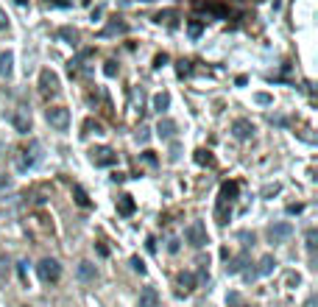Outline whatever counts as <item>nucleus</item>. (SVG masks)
Wrapping results in <instances>:
<instances>
[{
	"instance_id": "33",
	"label": "nucleus",
	"mask_w": 318,
	"mask_h": 307,
	"mask_svg": "<svg viewBox=\"0 0 318 307\" xmlns=\"http://www.w3.org/2000/svg\"><path fill=\"white\" fill-rule=\"evenodd\" d=\"M9 187H12V179L6 173H0V190H9Z\"/></svg>"
},
{
	"instance_id": "13",
	"label": "nucleus",
	"mask_w": 318,
	"mask_h": 307,
	"mask_svg": "<svg viewBox=\"0 0 318 307\" xmlns=\"http://www.w3.org/2000/svg\"><path fill=\"white\" fill-rule=\"evenodd\" d=\"M12 73H14V53L12 50H3V53H0V76H3V79H12Z\"/></svg>"
},
{
	"instance_id": "18",
	"label": "nucleus",
	"mask_w": 318,
	"mask_h": 307,
	"mask_svg": "<svg viewBox=\"0 0 318 307\" xmlns=\"http://www.w3.org/2000/svg\"><path fill=\"white\" fill-rule=\"evenodd\" d=\"M168 106H170V95H168V92H156V95H154V112L162 114Z\"/></svg>"
},
{
	"instance_id": "20",
	"label": "nucleus",
	"mask_w": 318,
	"mask_h": 307,
	"mask_svg": "<svg viewBox=\"0 0 318 307\" xmlns=\"http://www.w3.org/2000/svg\"><path fill=\"white\" fill-rule=\"evenodd\" d=\"M179 285L184 290H193V288H196V277H193V271H181L179 274Z\"/></svg>"
},
{
	"instance_id": "35",
	"label": "nucleus",
	"mask_w": 318,
	"mask_h": 307,
	"mask_svg": "<svg viewBox=\"0 0 318 307\" xmlns=\"http://www.w3.org/2000/svg\"><path fill=\"white\" fill-rule=\"evenodd\" d=\"M103 73H106V76H114V73H117V67H114V62H106V67H103Z\"/></svg>"
},
{
	"instance_id": "14",
	"label": "nucleus",
	"mask_w": 318,
	"mask_h": 307,
	"mask_svg": "<svg viewBox=\"0 0 318 307\" xmlns=\"http://www.w3.org/2000/svg\"><path fill=\"white\" fill-rule=\"evenodd\" d=\"M274 268H276V260L268 254V257H263V260H260L257 271H251V274H254V279H257V277H268V274L274 271Z\"/></svg>"
},
{
	"instance_id": "31",
	"label": "nucleus",
	"mask_w": 318,
	"mask_h": 307,
	"mask_svg": "<svg viewBox=\"0 0 318 307\" xmlns=\"http://www.w3.org/2000/svg\"><path fill=\"white\" fill-rule=\"evenodd\" d=\"M148 137H151V129L140 126V132H137V140H140V143H148Z\"/></svg>"
},
{
	"instance_id": "27",
	"label": "nucleus",
	"mask_w": 318,
	"mask_h": 307,
	"mask_svg": "<svg viewBox=\"0 0 318 307\" xmlns=\"http://www.w3.org/2000/svg\"><path fill=\"white\" fill-rule=\"evenodd\" d=\"M254 101H257V103H263V106H271V103H274V98H271V95H265V92H257V95H254Z\"/></svg>"
},
{
	"instance_id": "36",
	"label": "nucleus",
	"mask_w": 318,
	"mask_h": 307,
	"mask_svg": "<svg viewBox=\"0 0 318 307\" xmlns=\"http://www.w3.org/2000/svg\"><path fill=\"white\" fill-rule=\"evenodd\" d=\"M168 252H170V254L179 252V240H176V237H173V240H168Z\"/></svg>"
},
{
	"instance_id": "9",
	"label": "nucleus",
	"mask_w": 318,
	"mask_h": 307,
	"mask_svg": "<svg viewBox=\"0 0 318 307\" xmlns=\"http://www.w3.org/2000/svg\"><path fill=\"white\" fill-rule=\"evenodd\" d=\"M92 162H95L98 168H109V165L117 162V154H114L112 148H106V145H103V148H95V151H92Z\"/></svg>"
},
{
	"instance_id": "29",
	"label": "nucleus",
	"mask_w": 318,
	"mask_h": 307,
	"mask_svg": "<svg viewBox=\"0 0 318 307\" xmlns=\"http://www.w3.org/2000/svg\"><path fill=\"white\" fill-rule=\"evenodd\" d=\"M170 17H176V12H159V14H156V23H170Z\"/></svg>"
},
{
	"instance_id": "15",
	"label": "nucleus",
	"mask_w": 318,
	"mask_h": 307,
	"mask_svg": "<svg viewBox=\"0 0 318 307\" xmlns=\"http://www.w3.org/2000/svg\"><path fill=\"white\" fill-rule=\"evenodd\" d=\"M117 212H120L123 218L134 215V199L132 196H120V199H117Z\"/></svg>"
},
{
	"instance_id": "19",
	"label": "nucleus",
	"mask_w": 318,
	"mask_h": 307,
	"mask_svg": "<svg viewBox=\"0 0 318 307\" xmlns=\"http://www.w3.org/2000/svg\"><path fill=\"white\" fill-rule=\"evenodd\" d=\"M59 39H65L67 45H76L78 42V31L76 28H59Z\"/></svg>"
},
{
	"instance_id": "10",
	"label": "nucleus",
	"mask_w": 318,
	"mask_h": 307,
	"mask_svg": "<svg viewBox=\"0 0 318 307\" xmlns=\"http://www.w3.org/2000/svg\"><path fill=\"white\" fill-rule=\"evenodd\" d=\"M159 290L156 288H143L140 290V301H137V307H159Z\"/></svg>"
},
{
	"instance_id": "7",
	"label": "nucleus",
	"mask_w": 318,
	"mask_h": 307,
	"mask_svg": "<svg viewBox=\"0 0 318 307\" xmlns=\"http://www.w3.org/2000/svg\"><path fill=\"white\" fill-rule=\"evenodd\" d=\"M268 237H271V243H285V240H290V237H293V223H288V221L274 223V226L268 229Z\"/></svg>"
},
{
	"instance_id": "16",
	"label": "nucleus",
	"mask_w": 318,
	"mask_h": 307,
	"mask_svg": "<svg viewBox=\"0 0 318 307\" xmlns=\"http://www.w3.org/2000/svg\"><path fill=\"white\" fill-rule=\"evenodd\" d=\"M234 196H237V181H229V185L221 187V201L223 204H232Z\"/></svg>"
},
{
	"instance_id": "22",
	"label": "nucleus",
	"mask_w": 318,
	"mask_h": 307,
	"mask_svg": "<svg viewBox=\"0 0 318 307\" xmlns=\"http://www.w3.org/2000/svg\"><path fill=\"white\" fill-rule=\"evenodd\" d=\"M73 196H76L78 207H90V199H87V193H84V187H81V185L73 187Z\"/></svg>"
},
{
	"instance_id": "26",
	"label": "nucleus",
	"mask_w": 318,
	"mask_h": 307,
	"mask_svg": "<svg viewBox=\"0 0 318 307\" xmlns=\"http://www.w3.org/2000/svg\"><path fill=\"white\" fill-rule=\"evenodd\" d=\"M187 34H190L193 39H198V36H201V23H190L187 25Z\"/></svg>"
},
{
	"instance_id": "34",
	"label": "nucleus",
	"mask_w": 318,
	"mask_h": 307,
	"mask_svg": "<svg viewBox=\"0 0 318 307\" xmlns=\"http://www.w3.org/2000/svg\"><path fill=\"white\" fill-rule=\"evenodd\" d=\"M9 28V17H6V12L0 9V31H6Z\"/></svg>"
},
{
	"instance_id": "8",
	"label": "nucleus",
	"mask_w": 318,
	"mask_h": 307,
	"mask_svg": "<svg viewBox=\"0 0 318 307\" xmlns=\"http://www.w3.org/2000/svg\"><path fill=\"white\" fill-rule=\"evenodd\" d=\"M12 126H14V132H20V134L31 132V112L25 106H17L12 112Z\"/></svg>"
},
{
	"instance_id": "24",
	"label": "nucleus",
	"mask_w": 318,
	"mask_h": 307,
	"mask_svg": "<svg viewBox=\"0 0 318 307\" xmlns=\"http://www.w3.org/2000/svg\"><path fill=\"white\" fill-rule=\"evenodd\" d=\"M17 277H20V282L28 288V263H17Z\"/></svg>"
},
{
	"instance_id": "32",
	"label": "nucleus",
	"mask_w": 318,
	"mask_h": 307,
	"mask_svg": "<svg viewBox=\"0 0 318 307\" xmlns=\"http://www.w3.org/2000/svg\"><path fill=\"white\" fill-rule=\"evenodd\" d=\"M276 193H279V185H268V187L263 190V196H265V199H271V196H276Z\"/></svg>"
},
{
	"instance_id": "28",
	"label": "nucleus",
	"mask_w": 318,
	"mask_h": 307,
	"mask_svg": "<svg viewBox=\"0 0 318 307\" xmlns=\"http://www.w3.org/2000/svg\"><path fill=\"white\" fill-rule=\"evenodd\" d=\"M168 65V53H156V59H154V70H159V67H165Z\"/></svg>"
},
{
	"instance_id": "12",
	"label": "nucleus",
	"mask_w": 318,
	"mask_h": 307,
	"mask_svg": "<svg viewBox=\"0 0 318 307\" xmlns=\"http://www.w3.org/2000/svg\"><path fill=\"white\" fill-rule=\"evenodd\" d=\"M176 120H170V117H162V120L156 123V134H159V137L162 140H173L176 137Z\"/></svg>"
},
{
	"instance_id": "4",
	"label": "nucleus",
	"mask_w": 318,
	"mask_h": 307,
	"mask_svg": "<svg viewBox=\"0 0 318 307\" xmlns=\"http://www.w3.org/2000/svg\"><path fill=\"white\" fill-rule=\"evenodd\" d=\"M45 117H48V123L56 132H67L70 129V109H65V106H50L45 112Z\"/></svg>"
},
{
	"instance_id": "30",
	"label": "nucleus",
	"mask_w": 318,
	"mask_h": 307,
	"mask_svg": "<svg viewBox=\"0 0 318 307\" xmlns=\"http://www.w3.org/2000/svg\"><path fill=\"white\" fill-rule=\"evenodd\" d=\"M132 268H134L137 274H145V263H143L140 257H132Z\"/></svg>"
},
{
	"instance_id": "17",
	"label": "nucleus",
	"mask_w": 318,
	"mask_h": 307,
	"mask_svg": "<svg viewBox=\"0 0 318 307\" xmlns=\"http://www.w3.org/2000/svg\"><path fill=\"white\" fill-rule=\"evenodd\" d=\"M246 265H248V257H246V254H237V257H234L232 263L226 265V271H229V274H240Z\"/></svg>"
},
{
	"instance_id": "1",
	"label": "nucleus",
	"mask_w": 318,
	"mask_h": 307,
	"mask_svg": "<svg viewBox=\"0 0 318 307\" xmlns=\"http://www.w3.org/2000/svg\"><path fill=\"white\" fill-rule=\"evenodd\" d=\"M39 159H42V145L36 143V140H31V145L28 148H23V151H17V170H31V168H36L39 165Z\"/></svg>"
},
{
	"instance_id": "11",
	"label": "nucleus",
	"mask_w": 318,
	"mask_h": 307,
	"mask_svg": "<svg viewBox=\"0 0 318 307\" xmlns=\"http://www.w3.org/2000/svg\"><path fill=\"white\" fill-rule=\"evenodd\" d=\"M76 277L81 279V282H95V279H98V268H95L92 263H87V260H84V263H78Z\"/></svg>"
},
{
	"instance_id": "2",
	"label": "nucleus",
	"mask_w": 318,
	"mask_h": 307,
	"mask_svg": "<svg viewBox=\"0 0 318 307\" xmlns=\"http://www.w3.org/2000/svg\"><path fill=\"white\" fill-rule=\"evenodd\" d=\"M184 240L190 243L193 249H204L207 243H210V235H207V226L201 221H193V223H187V229H184Z\"/></svg>"
},
{
	"instance_id": "23",
	"label": "nucleus",
	"mask_w": 318,
	"mask_h": 307,
	"mask_svg": "<svg viewBox=\"0 0 318 307\" xmlns=\"http://www.w3.org/2000/svg\"><path fill=\"white\" fill-rule=\"evenodd\" d=\"M304 240H307V252H315V246H318V232H315V229H307Z\"/></svg>"
},
{
	"instance_id": "37",
	"label": "nucleus",
	"mask_w": 318,
	"mask_h": 307,
	"mask_svg": "<svg viewBox=\"0 0 318 307\" xmlns=\"http://www.w3.org/2000/svg\"><path fill=\"white\" fill-rule=\"evenodd\" d=\"M301 210H304V207H301V204H290V207H288V212H290V215H299Z\"/></svg>"
},
{
	"instance_id": "3",
	"label": "nucleus",
	"mask_w": 318,
	"mask_h": 307,
	"mask_svg": "<svg viewBox=\"0 0 318 307\" xmlns=\"http://www.w3.org/2000/svg\"><path fill=\"white\" fill-rule=\"evenodd\" d=\"M36 274H39V279H42L45 285H56L61 279V265L56 263L53 257H45L42 263L36 265Z\"/></svg>"
},
{
	"instance_id": "25",
	"label": "nucleus",
	"mask_w": 318,
	"mask_h": 307,
	"mask_svg": "<svg viewBox=\"0 0 318 307\" xmlns=\"http://www.w3.org/2000/svg\"><path fill=\"white\" fill-rule=\"evenodd\" d=\"M196 162H198V165H210V162H212L210 151H196Z\"/></svg>"
},
{
	"instance_id": "21",
	"label": "nucleus",
	"mask_w": 318,
	"mask_h": 307,
	"mask_svg": "<svg viewBox=\"0 0 318 307\" xmlns=\"http://www.w3.org/2000/svg\"><path fill=\"white\" fill-rule=\"evenodd\" d=\"M126 31H129V25H126V23H112V25H109V28H103V31H101V36H112V34H126Z\"/></svg>"
},
{
	"instance_id": "6",
	"label": "nucleus",
	"mask_w": 318,
	"mask_h": 307,
	"mask_svg": "<svg viewBox=\"0 0 318 307\" xmlns=\"http://www.w3.org/2000/svg\"><path fill=\"white\" fill-rule=\"evenodd\" d=\"M254 123L251 120H246V117H237V120L232 123V137L234 140H240V143H246V140H251L254 137Z\"/></svg>"
},
{
	"instance_id": "5",
	"label": "nucleus",
	"mask_w": 318,
	"mask_h": 307,
	"mask_svg": "<svg viewBox=\"0 0 318 307\" xmlns=\"http://www.w3.org/2000/svg\"><path fill=\"white\" fill-rule=\"evenodd\" d=\"M39 90H42L45 98L56 95V92H59V76H56L53 70H42L39 73Z\"/></svg>"
}]
</instances>
